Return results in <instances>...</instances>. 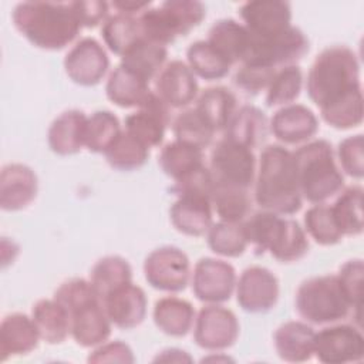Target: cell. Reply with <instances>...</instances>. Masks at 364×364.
Segmentation results:
<instances>
[{"instance_id": "cell-1", "label": "cell", "mask_w": 364, "mask_h": 364, "mask_svg": "<svg viewBox=\"0 0 364 364\" xmlns=\"http://www.w3.org/2000/svg\"><path fill=\"white\" fill-rule=\"evenodd\" d=\"M253 186L255 202L263 210L290 216L301 209L294 155L283 145L270 144L263 148Z\"/></svg>"}, {"instance_id": "cell-2", "label": "cell", "mask_w": 364, "mask_h": 364, "mask_svg": "<svg viewBox=\"0 0 364 364\" xmlns=\"http://www.w3.org/2000/svg\"><path fill=\"white\" fill-rule=\"evenodd\" d=\"M11 20L30 44L48 51L65 48L82 28L71 1H23L14 7Z\"/></svg>"}, {"instance_id": "cell-3", "label": "cell", "mask_w": 364, "mask_h": 364, "mask_svg": "<svg viewBox=\"0 0 364 364\" xmlns=\"http://www.w3.org/2000/svg\"><path fill=\"white\" fill-rule=\"evenodd\" d=\"M360 87V63L347 46L324 48L314 58L306 80L307 95L318 108Z\"/></svg>"}, {"instance_id": "cell-4", "label": "cell", "mask_w": 364, "mask_h": 364, "mask_svg": "<svg viewBox=\"0 0 364 364\" xmlns=\"http://www.w3.org/2000/svg\"><path fill=\"white\" fill-rule=\"evenodd\" d=\"M293 155L303 199L313 205L326 203L344 188V175L328 141H309L293 151Z\"/></svg>"}, {"instance_id": "cell-5", "label": "cell", "mask_w": 364, "mask_h": 364, "mask_svg": "<svg viewBox=\"0 0 364 364\" xmlns=\"http://www.w3.org/2000/svg\"><path fill=\"white\" fill-rule=\"evenodd\" d=\"M205 16L206 7L198 0H168L144 10L138 21L142 38L166 47L198 27Z\"/></svg>"}, {"instance_id": "cell-6", "label": "cell", "mask_w": 364, "mask_h": 364, "mask_svg": "<svg viewBox=\"0 0 364 364\" xmlns=\"http://www.w3.org/2000/svg\"><path fill=\"white\" fill-rule=\"evenodd\" d=\"M294 304L306 323L318 326L338 323L353 310L336 274L314 276L301 282Z\"/></svg>"}, {"instance_id": "cell-7", "label": "cell", "mask_w": 364, "mask_h": 364, "mask_svg": "<svg viewBox=\"0 0 364 364\" xmlns=\"http://www.w3.org/2000/svg\"><path fill=\"white\" fill-rule=\"evenodd\" d=\"M257 162L253 149L220 139L210 152L209 172L215 185L249 189L255 183Z\"/></svg>"}, {"instance_id": "cell-8", "label": "cell", "mask_w": 364, "mask_h": 364, "mask_svg": "<svg viewBox=\"0 0 364 364\" xmlns=\"http://www.w3.org/2000/svg\"><path fill=\"white\" fill-rule=\"evenodd\" d=\"M250 36V53L245 63H257L272 68L294 65L310 48L306 34L294 26L267 37Z\"/></svg>"}, {"instance_id": "cell-9", "label": "cell", "mask_w": 364, "mask_h": 364, "mask_svg": "<svg viewBox=\"0 0 364 364\" xmlns=\"http://www.w3.org/2000/svg\"><path fill=\"white\" fill-rule=\"evenodd\" d=\"M142 269L148 284L159 291L179 293L191 279L189 257L176 246L154 249L145 257Z\"/></svg>"}, {"instance_id": "cell-10", "label": "cell", "mask_w": 364, "mask_h": 364, "mask_svg": "<svg viewBox=\"0 0 364 364\" xmlns=\"http://www.w3.org/2000/svg\"><path fill=\"white\" fill-rule=\"evenodd\" d=\"M324 364L360 363L364 358V337L360 327L327 324L314 336V354Z\"/></svg>"}, {"instance_id": "cell-11", "label": "cell", "mask_w": 364, "mask_h": 364, "mask_svg": "<svg viewBox=\"0 0 364 364\" xmlns=\"http://www.w3.org/2000/svg\"><path fill=\"white\" fill-rule=\"evenodd\" d=\"M239 331L236 314L220 304H206L195 317L193 340L196 346L208 351H223L232 347Z\"/></svg>"}, {"instance_id": "cell-12", "label": "cell", "mask_w": 364, "mask_h": 364, "mask_svg": "<svg viewBox=\"0 0 364 364\" xmlns=\"http://www.w3.org/2000/svg\"><path fill=\"white\" fill-rule=\"evenodd\" d=\"M235 267L216 257H202L192 272V291L195 297L206 304H222L228 301L236 289Z\"/></svg>"}, {"instance_id": "cell-13", "label": "cell", "mask_w": 364, "mask_h": 364, "mask_svg": "<svg viewBox=\"0 0 364 364\" xmlns=\"http://www.w3.org/2000/svg\"><path fill=\"white\" fill-rule=\"evenodd\" d=\"M236 300L246 313H267L277 304L279 280L267 267H246L236 282Z\"/></svg>"}, {"instance_id": "cell-14", "label": "cell", "mask_w": 364, "mask_h": 364, "mask_svg": "<svg viewBox=\"0 0 364 364\" xmlns=\"http://www.w3.org/2000/svg\"><path fill=\"white\" fill-rule=\"evenodd\" d=\"M109 68V58L100 41L92 37L78 40L64 57V70L68 78L82 87L101 82Z\"/></svg>"}, {"instance_id": "cell-15", "label": "cell", "mask_w": 364, "mask_h": 364, "mask_svg": "<svg viewBox=\"0 0 364 364\" xmlns=\"http://www.w3.org/2000/svg\"><path fill=\"white\" fill-rule=\"evenodd\" d=\"M171 124V108L152 91L145 102L125 117V131L148 148L159 146Z\"/></svg>"}, {"instance_id": "cell-16", "label": "cell", "mask_w": 364, "mask_h": 364, "mask_svg": "<svg viewBox=\"0 0 364 364\" xmlns=\"http://www.w3.org/2000/svg\"><path fill=\"white\" fill-rule=\"evenodd\" d=\"M154 91L171 109H179L198 98V81L186 63L172 60L156 75Z\"/></svg>"}, {"instance_id": "cell-17", "label": "cell", "mask_w": 364, "mask_h": 364, "mask_svg": "<svg viewBox=\"0 0 364 364\" xmlns=\"http://www.w3.org/2000/svg\"><path fill=\"white\" fill-rule=\"evenodd\" d=\"M269 129L282 144H306L317 134L318 119L306 105L289 104L273 114Z\"/></svg>"}, {"instance_id": "cell-18", "label": "cell", "mask_w": 364, "mask_h": 364, "mask_svg": "<svg viewBox=\"0 0 364 364\" xmlns=\"http://www.w3.org/2000/svg\"><path fill=\"white\" fill-rule=\"evenodd\" d=\"M245 27L256 37L277 34L291 26V6L283 0H255L240 6Z\"/></svg>"}, {"instance_id": "cell-19", "label": "cell", "mask_w": 364, "mask_h": 364, "mask_svg": "<svg viewBox=\"0 0 364 364\" xmlns=\"http://www.w3.org/2000/svg\"><path fill=\"white\" fill-rule=\"evenodd\" d=\"M101 301L112 326L121 330L135 328L145 320L146 294L132 282L112 290Z\"/></svg>"}, {"instance_id": "cell-20", "label": "cell", "mask_w": 364, "mask_h": 364, "mask_svg": "<svg viewBox=\"0 0 364 364\" xmlns=\"http://www.w3.org/2000/svg\"><path fill=\"white\" fill-rule=\"evenodd\" d=\"M36 172L20 162L7 164L0 172V206L6 212L26 209L37 196Z\"/></svg>"}, {"instance_id": "cell-21", "label": "cell", "mask_w": 364, "mask_h": 364, "mask_svg": "<svg viewBox=\"0 0 364 364\" xmlns=\"http://www.w3.org/2000/svg\"><path fill=\"white\" fill-rule=\"evenodd\" d=\"M71 337L84 348H94L111 336L109 321L100 299L85 303L70 313Z\"/></svg>"}, {"instance_id": "cell-22", "label": "cell", "mask_w": 364, "mask_h": 364, "mask_svg": "<svg viewBox=\"0 0 364 364\" xmlns=\"http://www.w3.org/2000/svg\"><path fill=\"white\" fill-rule=\"evenodd\" d=\"M172 226L186 236H203L213 223L210 199L202 195H178L169 209Z\"/></svg>"}, {"instance_id": "cell-23", "label": "cell", "mask_w": 364, "mask_h": 364, "mask_svg": "<svg viewBox=\"0 0 364 364\" xmlns=\"http://www.w3.org/2000/svg\"><path fill=\"white\" fill-rule=\"evenodd\" d=\"M38 330L31 316L23 313L7 314L0 324V358L26 355L37 348L40 343Z\"/></svg>"}, {"instance_id": "cell-24", "label": "cell", "mask_w": 364, "mask_h": 364, "mask_svg": "<svg viewBox=\"0 0 364 364\" xmlns=\"http://www.w3.org/2000/svg\"><path fill=\"white\" fill-rule=\"evenodd\" d=\"M316 331L306 321L290 320L280 324L273 334L274 350L286 363H304L314 354Z\"/></svg>"}, {"instance_id": "cell-25", "label": "cell", "mask_w": 364, "mask_h": 364, "mask_svg": "<svg viewBox=\"0 0 364 364\" xmlns=\"http://www.w3.org/2000/svg\"><path fill=\"white\" fill-rule=\"evenodd\" d=\"M87 115L80 109H67L53 119L47 131L50 149L61 156L74 155L85 146Z\"/></svg>"}, {"instance_id": "cell-26", "label": "cell", "mask_w": 364, "mask_h": 364, "mask_svg": "<svg viewBox=\"0 0 364 364\" xmlns=\"http://www.w3.org/2000/svg\"><path fill=\"white\" fill-rule=\"evenodd\" d=\"M289 220L286 216L263 209L243 220L247 243L253 247L255 253L263 255L269 252L273 255L287 232Z\"/></svg>"}, {"instance_id": "cell-27", "label": "cell", "mask_w": 364, "mask_h": 364, "mask_svg": "<svg viewBox=\"0 0 364 364\" xmlns=\"http://www.w3.org/2000/svg\"><path fill=\"white\" fill-rule=\"evenodd\" d=\"M232 64L245 63L252 46V36L245 24L233 18H220L212 24L206 38Z\"/></svg>"}, {"instance_id": "cell-28", "label": "cell", "mask_w": 364, "mask_h": 364, "mask_svg": "<svg viewBox=\"0 0 364 364\" xmlns=\"http://www.w3.org/2000/svg\"><path fill=\"white\" fill-rule=\"evenodd\" d=\"M152 317L161 333L171 337H185L193 327L196 313L188 300L166 296L155 301Z\"/></svg>"}, {"instance_id": "cell-29", "label": "cell", "mask_w": 364, "mask_h": 364, "mask_svg": "<svg viewBox=\"0 0 364 364\" xmlns=\"http://www.w3.org/2000/svg\"><path fill=\"white\" fill-rule=\"evenodd\" d=\"M151 92L149 82L121 64L109 73L105 84L107 98L121 108H139Z\"/></svg>"}, {"instance_id": "cell-30", "label": "cell", "mask_w": 364, "mask_h": 364, "mask_svg": "<svg viewBox=\"0 0 364 364\" xmlns=\"http://www.w3.org/2000/svg\"><path fill=\"white\" fill-rule=\"evenodd\" d=\"M31 318L40 338L47 344H60L71 336L70 314L54 297L36 301L31 307Z\"/></svg>"}, {"instance_id": "cell-31", "label": "cell", "mask_w": 364, "mask_h": 364, "mask_svg": "<svg viewBox=\"0 0 364 364\" xmlns=\"http://www.w3.org/2000/svg\"><path fill=\"white\" fill-rule=\"evenodd\" d=\"M267 129V118L260 108L255 105H242L226 125L225 138L253 149L264 141Z\"/></svg>"}, {"instance_id": "cell-32", "label": "cell", "mask_w": 364, "mask_h": 364, "mask_svg": "<svg viewBox=\"0 0 364 364\" xmlns=\"http://www.w3.org/2000/svg\"><path fill=\"white\" fill-rule=\"evenodd\" d=\"M166 58L168 50L165 46L139 38L122 54L121 65L146 82H151L166 64Z\"/></svg>"}, {"instance_id": "cell-33", "label": "cell", "mask_w": 364, "mask_h": 364, "mask_svg": "<svg viewBox=\"0 0 364 364\" xmlns=\"http://www.w3.org/2000/svg\"><path fill=\"white\" fill-rule=\"evenodd\" d=\"M193 108L210 128L218 132L225 131L237 109V101L236 95L229 88L216 85L203 90L196 98V105Z\"/></svg>"}, {"instance_id": "cell-34", "label": "cell", "mask_w": 364, "mask_h": 364, "mask_svg": "<svg viewBox=\"0 0 364 364\" xmlns=\"http://www.w3.org/2000/svg\"><path fill=\"white\" fill-rule=\"evenodd\" d=\"M158 164L171 179L179 181L203 166V149L173 139L165 144L159 152Z\"/></svg>"}, {"instance_id": "cell-35", "label": "cell", "mask_w": 364, "mask_h": 364, "mask_svg": "<svg viewBox=\"0 0 364 364\" xmlns=\"http://www.w3.org/2000/svg\"><path fill=\"white\" fill-rule=\"evenodd\" d=\"M186 64L195 74L205 81L225 78L233 65L208 40L193 41L186 50Z\"/></svg>"}, {"instance_id": "cell-36", "label": "cell", "mask_w": 364, "mask_h": 364, "mask_svg": "<svg viewBox=\"0 0 364 364\" xmlns=\"http://www.w3.org/2000/svg\"><path fill=\"white\" fill-rule=\"evenodd\" d=\"M363 193L364 191L360 185L344 188L330 206L343 236H358L363 233Z\"/></svg>"}, {"instance_id": "cell-37", "label": "cell", "mask_w": 364, "mask_h": 364, "mask_svg": "<svg viewBox=\"0 0 364 364\" xmlns=\"http://www.w3.org/2000/svg\"><path fill=\"white\" fill-rule=\"evenodd\" d=\"M90 282L102 300L112 290L132 282L131 264L118 255L104 256L92 266Z\"/></svg>"}, {"instance_id": "cell-38", "label": "cell", "mask_w": 364, "mask_h": 364, "mask_svg": "<svg viewBox=\"0 0 364 364\" xmlns=\"http://www.w3.org/2000/svg\"><path fill=\"white\" fill-rule=\"evenodd\" d=\"M320 115L326 124L336 129H351L363 122L364 100L363 88H357L320 108Z\"/></svg>"}, {"instance_id": "cell-39", "label": "cell", "mask_w": 364, "mask_h": 364, "mask_svg": "<svg viewBox=\"0 0 364 364\" xmlns=\"http://www.w3.org/2000/svg\"><path fill=\"white\" fill-rule=\"evenodd\" d=\"M104 156L111 168L118 171H135L144 166L149 158V148L134 135L122 129Z\"/></svg>"}, {"instance_id": "cell-40", "label": "cell", "mask_w": 364, "mask_h": 364, "mask_svg": "<svg viewBox=\"0 0 364 364\" xmlns=\"http://www.w3.org/2000/svg\"><path fill=\"white\" fill-rule=\"evenodd\" d=\"M101 36L108 50L122 57V54L131 46L142 38L138 16H129L122 13H115L109 16L101 27Z\"/></svg>"}, {"instance_id": "cell-41", "label": "cell", "mask_w": 364, "mask_h": 364, "mask_svg": "<svg viewBox=\"0 0 364 364\" xmlns=\"http://www.w3.org/2000/svg\"><path fill=\"white\" fill-rule=\"evenodd\" d=\"M209 249L223 257H239L247 249V237L243 222L219 220L212 223L206 233Z\"/></svg>"}, {"instance_id": "cell-42", "label": "cell", "mask_w": 364, "mask_h": 364, "mask_svg": "<svg viewBox=\"0 0 364 364\" xmlns=\"http://www.w3.org/2000/svg\"><path fill=\"white\" fill-rule=\"evenodd\" d=\"M210 203L219 220L237 223L243 222L249 215L252 199L249 189L215 185Z\"/></svg>"}, {"instance_id": "cell-43", "label": "cell", "mask_w": 364, "mask_h": 364, "mask_svg": "<svg viewBox=\"0 0 364 364\" xmlns=\"http://www.w3.org/2000/svg\"><path fill=\"white\" fill-rule=\"evenodd\" d=\"M121 124L115 114L100 109L87 117L85 148L94 154H104L121 132Z\"/></svg>"}, {"instance_id": "cell-44", "label": "cell", "mask_w": 364, "mask_h": 364, "mask_svg": "<svg viewBox=\"0 0 364 364\" xmlns=\"http://www.w3.org/2000/svg\"><path fill=\"white\" fill-rule=\"evenodd\" d=\"M303 87V73L299 65H286L276 74L266 90L267 107H284L294 104Z\"/></svg>"}, {"instance_id": "cell-45", "label": "cell", "mask_w": 364, "mask_h": 364, "mask_svg": "<svg viewBox=\"0 0 364 364\" xmlns=\"http://www.w3.org/2000/svg\"><path fill=\"white\" fill-rule=\"evenodd\" d=\"M304 232L321 246H333L344 237L333 216L331 208L326 203H316L304 213Z\"/></svg>"}, {"instance_id": "cell-46", "label": "cell", "mask_w": 364, "mask_h": 364, "mask_svg": "<svg viewBox=\"0 0 364 364\" xmlns=\"http://www.w3.org/2000/svg\"><path fill=\"white\" fill-rule=\"evenodd\" d=\"M172 131L175 139L202 149L212 142L215 135V131L195 108H188L179 112L172 122Z\"/></svg>"}, {"instance_id": "cell-47", "label": "cell", "mask_w": 364, "mask_h": 364, "mask_svg": "<svg viewBox=\"0 0 364 364\" xmlns=\"http://www.w3.org/2000/svg\"><path fill=\"white\" fill-rule=\"evenodd\" d=\"M336 276L351 309L355 310L357 318H360L361 307H363V277H364L363 260L350 259L344 262L340 266L338 273Z\"/></svg>"}, {"instance_id": "cell-48", "label": "cell", "mask_w": 364, "mask_h": 364, "mask_svg": "<svg viewBox=\"0 0 364 364\" xmlns=\"http://www.w3.org/2000/svg\"><path fill=\"white\" fill-rule=\"evenodd\" d=\"M274 74L276 68L257 63H243L233 75V84L247 95H256L267 90Z\"/></svg>"}, {"instance_id": "cell-49", "label": "cell", "mask_w": 364, "mask_h": 364, "mask_svg": "<svg viewBox=\"0 0 364 364\" xmlns=\"http://www.w3.org/2000/svg\"><path fill=\"white\" fill-rule=\"evenodd\" d=\"M54 299L68 311V314L77 307L100 299L90 280L73 277L63 282L54 291ZM101 300V299H100Z\"/></svg>"}, {"instance_id": "cell-50", "label": "cell", "mask_w": 364, "mask_h": 364, "mask_svg": "<svg viewBox=\"0 0 364 364\" xmlns=\"http://www.w3.org/2000/svg\"><path fill=\"white\" fill-rule=\"evenodd\" d=\"M337 159L341 172L361 179L364 176V138L361 134L351 135L340 141L337 146Z\"/></svg>"}, {"instance_id": "cell-51", "label": "cell", "mask_w": 364, "mask_h": 364, "mask_svg": "<svg viewBox=\"0 0 364 364\" xmlns=\"http://www.w3.org/2000/svg\"><path fill=\"white\" fill-rule=\"evenodd\" d=\"M309 252V239L304 229L294 219L289 220L287 232L277 247L272 255L277 262L291 263L303 259Z\"/></svg>"}, {"instance_id": "cell-52", "label": "cell", "mask_w": 364, "mask_h": 364, "mask_svg": "<svg viewBox=\"0 0 364 364\" xmlns=\"http://www.w3.org/2000/svg\"><path fill=\"white\" fill-rule=\"evenodd\" d=\"M215 189V182L206 165L200 166L195 172L186 175L185 178L175 181L172 186V192L178 195H202L206 198H212Z\"/></svg>"}, {"instance_id": "cell-53", "label": "cell", "mask_w": 364, "mask_h": 364, "mask_svg": "<svg viewBox=\"0 0 364 364\" xmlns=\"http://www.w3.org/2000/svg\"><path fill=\"white\" fill-rule=\"evenodd\" d=\"M88 363H134L135 357L131 347L121 341H104L102 344L94 347V350L87 357Z\"/></svg>"}, {"instance_id": "cell-54", "label": "cell", "mask_w": 364, "mask_h": 364, "mask_svg": "<svg viewBox=\"0 0 364 364\" xmlns=\"http://www.w3.org/2000/svg\"><path fill=\"white\" fill-rule=\"evenodd\" d=\"M73 10L81 24V27H97L98 24H104V21L109 17V4L107 1L100 0H88V1H71Z\"/></svg>"}, {"instance_id": "cell-55", "label": "cell", "mask_w": 364, "mask_h": 364, "mask_svg": "<svg viewBox=\"0 0 364 364\" xmlns=\"http://www.w3.org/2000/svg\"><path fill=\"white\" fill-rule=\"evenodd\" d=\"M111 6L117 10V13L129 14V16H139L144 10L151 6V1H135V0H115Z\"/></svg>"}, {"instance_id": "cell-56", "label": "cell", "mask_w": 364, "mask_h": 364, "mask_svg": "<svg viewBox=\"0 0 364 364\" xmlns=\"http://www.w3.org/2000/svg\"><path fill=\"white\" fill-rule=\"evenodd\" d=\"M155 363L162 361V363H191L192 357L181 348H165L161 353L156 354V357L154 358Z\"/></svg>"}]
</instances>
